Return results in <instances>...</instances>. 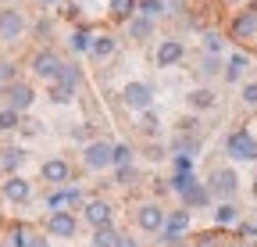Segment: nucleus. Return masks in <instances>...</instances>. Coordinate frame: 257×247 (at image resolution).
Here are the masks:
<instances>
[{
	"mask_svg": "<svg viewBox=\"0 0 257 247\" xmlns=\"http://www.w3.org/2000/svg\"><path fill=\"white\" fill-rule=\"evenodd\" d=\"M225 154L232 161H257V136L250 129H232L225 136Z\"/></svg>",
	"mask_w": 257,
	"mask_h": 247,
	"instance_id": "f257e3e1",
	"label": "nucleus"
},
{
	"mask_svg": "<svg viewBox=\"0 0 257 247\" xmlns=\"http://www.w3.org/2000/svg\"><path fill=\"white\" fill-rule=\"evenodd\" d=\"M121 104L128 108V111H150L154 108V86L150 83H125V90H121Z\"/></svg>",
	"mask_w": 257,
	"mask_h": 247,
	"instance_id": "f03ea898",
	"label": "nucleus"
},
{
	"mask_svg": "<svg viewBox=\"0 0 257 247\" xmlns=\"http://www.w3.org/2000/svg\"><path fill=\"white\" fill-rule=\"evenodd\" d=\"M182 61H186V43L179 36H165L157 43V50H154V65L157 68H175Z\"/></svg>",
	"mask_w": 257,
	"mask_h": 247,
	"instance_id": "7ed1b4c3",
	"label": "nucleus"
},
{
	"mask_svg": "<svg viewBox=\"0 0 257 247\" xmlns=\"http://www.w3.org/2000/svg\"><path fill=\"white\" fill-rule=\"evenodd\" d=\"M61 68H64V61H61V54L50 50V47L36 50V57H32V72H36L43 83H57V79H61Z\"/></svg>",
	"mask_w": 257,
	"mask_h": 247,
	"instance_id": "20e7f679",
	"label": "nucleus"
},
{
	"mask_svg": "<svg viewBox=\"0 0 257 247\" xmlns=\"http://www.w3.org/2000/svg\"><path fill=\"white\" fill-rule=\"evenodd\" d=\"M207 190H211V197H218V201H232L236 190H239V176H236L232 169H214L211 179H207Z\"/></svg>",
	"mask_w": 257,
	"mask_h": 247,
	"instance_id": "39448f33",
	"label": "nucleus"
},
{
	"mask_svg": "<svg viewBox=\"0 0 257 247\" xmlns=\"http://www.w3.org/2000/svg\"><path fill=\"white\" fill-rule=\"evenodd\" d=\"M229 36H232V40H253V36H257V0H253V4H246L243 11L232 15Z\"/></svg>",
	"mask_w": 257,
	"mask_h": 247,
	"instance_id": "423d86ee",
	"label": "nucleus"
},
{
	"mask_svg": "<svg viewBox=\"0 0 257 247\" xmlns=\"http://www.w3.org/2000/svg\"><path fill=\"white\" fill-rule=\"evenodd\" d=\"M111 154H114V143H107V140H93V143H86V150H82V165L93 169V172H100V169L111 165Z\"/></svg>",
	"mask_w": 257,
	"mask_h": 247,
	"instance_id": "0eeeda50",
	"label": "nucleus"
},
{
	"mask_svg": "<svg viewBox=\"0 0 257 247\" xmlns=\"http://www.w3.org/2000/svg\"><path fill=\"white\" fill-rule=\"evenodd\" d=\"M165 219H168V211L161 208V204H154V201L136 208V226L143 233H161V229H165Z\"/></svg>",
	"mask_w": 257,
	"mask_h": 247,
	"instance_id": "6e6552de",
	"label": "nucleus"
},
{
	"mask_svg": "<svg viewBox=\"0 0 257 247\" xmlns=\"http://www.w3.org/2000/svg\"><path fill=\"white\" fill-rule=\"evenodd\" d=\"M111 215H114V208H111L107 197H93V201H86V208H82V219H86L93 229L111 226Z\"/></svg>",
	"mask_w": 257,
	"mask_h": 247,
	"instance_id": "1a4fd4ad",
	"label": "nucleus"
},
{
	"mask_svg": "<svg viewBox=\"0 0 257 247\" xmlns=\"http://www.w3.org/2000/svg\"><path fill=\"white\" fill-rule=\"evenodd\" d=\"M47 229H50V236L72 240V236L79 233V219H75L72 211H50V215H47Z\"/></svg>",
	"mask_w": 257,
	"mask_h": 247,
	"instance_id": "9d476101",
	"label": "nucleus"
},
{
	"mask_svg": "<svg viewBox=\"0 0 257 247\" xmlns=\"http://www.w3.org/2000/svg\"><path fill=\"white\" fill-rule=\"evenodd\" d=\"M22 33H25L22 11L4 8V11H0V40H4V43H15V40H22Z\"/></svg>",
	"mask_w": 257,
	"mask_h": 247,
	"instance_id": "9b49d317",
	"label": "nucleus"
},
{
	"mask_svg": "<svg viewBox=\"0 0 257 247\" xmlns=\"http://www.w3.org/2000/svg\"><path fill=\"white\" fill-rule=\"evenodd\" d=\"M189 229V211L179 208V211H168V219H165V229H161V236H165L168 247H175L182 240V233Z\"/></svg>",
	"mask_w": 257,
	"mask_h": 247,
	"instance_id": "f8f14e48",
	"label": "nucleus"
},
{
	"mask_svg": "<svg viewBox=\"0 0 257 247\" xmlns=\"http://www.w3.org/2000/svg\"><path fill=\"white\" fill-rule=\"evenodd\" d=\"M4 94H8V108H15L18 115H22V111H29L32 104H36V90H32L29 83H18V79L4 90Z\"/></svg>",
	"mask_w": 257,
	"mask_h": 247,
	"instance_id": "ddd939ff",
	"label": "nucleus"
},
{
	"mask_svg": "<svg viewBox=\"0 0 257 247\" xmlns=\"http://www.w3.org/2000/svg\"><path fill=\"white\" fill-rule=\"evenodd\" d=\"M40 176L50 183V187H64V183L72 179V165L64 161V158H47V161L40 165Z\"/></svg>",
	"mask_w": 257,
	"mask_h": 247,
	"instance_id": "4468645a",
	"label": "nucleus"
},
{
	"mask_svg": "<svg viewBox=\"0 0 257 247\" xmlns=\"http://www.w3.org/2000/svg\"><path fill=\"white\" fill-rule=\"evenodd\" d=\"M125 33L133 43H147L154 33H157V18H147V15H133L125 22Z\"/></svg>",
	"mask_w": 257,
	"mask_h": 247,
	"instance_id": "2eb2a0df",
	"label": "nucleus"
},
{
	"mask_svg": "<svg viewBox=\"0 0 257 247\" xmlns=\"http://www.w3.org/2000/svg\"><path fill=\"white\" fill-rule=\"evenodd\" d=\"M246 68H250V54H243V50H232L229 57H225V83H243V75H246Z\"/></svg>",
	"mask_w": 257,
	"mask_h": 247,
	"instance_id": "dca6fc26",
	"label": "nucleus"
},
{
	"mask_svg": "<svg viewBox=\"0 0 257 247\" xmlns=\"http://www.w3.org/2000/svg\"><path fill=\"white\" fill-rule=\"evenodd\" d=\"M114 50H118V36L114 33H96L93 47H89V57L93 61H107V57H114Z\"/></svg>",
	"mask_w": 257,
	"mask_h": 247,
	"instance_id": "f3484780",
	"label": "nucleus"
},
{
	"mask_svg": "<svg viewBox=\"0 0 257 247\" xmlns=\"http://www.w3.org/2000/svg\"><path fill=\"white\" fill-rule=\"evenodd\" d=\"M186 104L193 108V111H211L214 104H218V94L211 86H193L189 94H186Z\"/></svg>",
	"mask_w": 257,
	"mask_h": 247,
	"instance_id": "a211bd4d",
	"label": "nucleus"
},
{
	"mask_svg": "<svg viewBox=\"0 0 257 247\" xmlns=\"http://www.w3.org/2000/svg\"><path fill=\"white\" fill-rule=\"evenodd\" d=\"M4 197L15 201V204H25V201L32 197L29 179H22V176H8V179H4Z\"/></svg>",
	"mask_w": 257,
	"mask_h": 247,
	"instance_id": "6ab92c4d",
	"label": "nucleus"
},
{
	"mask_svg": "<svg viewBox=\"0 0 257 247\" xmlns=\"http://www.w3.org/2000/svg\"><path fill=\"white\" fill-rule=\"evenodd\" d=\"M221 72H225L221 54H200V61H197V75H200V79H214V75H221Z\"/></svg>",
	"mask_w": 257,
	"mask_h": 247,
	"instance_id": "aec40b11",
	"label": "nucleus"
},
{
	"mask_svg": "<svg viewBox=\"0 0 257 247\" xmlns=\"http://www.w3.org/2000/svg\"><path fill=\"white\" fill-rule=\"evenodd\" d=\"M25 158H29V154H25L22 147H4V150H0V169H4L8 176H15V172L25 165Z\"/></svg>",
	"mask_w": 257,
	"mask_h": 247,
	"instance_id": "412c9836",
	"label": "nucleus"
},
{
	"mask_svg": "<svg viewBox=\"0 0 257 247\" xmlns=\"http://www.w3.org/2000/svg\"><path fill=\"white\" fill-rule=\"evenodd\" d=\"M182 201H186V208H207V204H211L214 197H211V190L204 187V183L197 179V183H193V187H189V190L182 194Z\"/></svg>",
	"mask_w": 257,
	"mask_h": 247,
	"instance_id": "4be33fe9",
	"label": "nucleus"
},
{
	"mask_svg": "<svg viewBox=\"0 0 257 247\" xmlns=\"http://www.w3.org/2000/svg\"><path fill=\"white\" fill-rule=\"evenodd\" d=\"M172 154H186V158H197L200 154V140L193 136V133H179L172 140Z\"/></svg>",
	"mask_w": 257,
	"mask_h": 247,
	"instance_id": "5701e85b",
	"label": "nucleus"
},
{
	"mask_svg": "<svg viewBox=\"0 0 257 247\" xmlns=\"http://www.w3.org/2000/svg\"><path fill=\"white\" fill-rule=\"evenodd\" d=\"M93 36H96V33H89L86 25H79V29H72V36H68V47H72L75 54H89V47H93Z\"/></svg>",
	"mask_w": 257,
	"mask_h": 247,
	"instance_id": "b1692460",
	"label": "nucleus"
},
{
	"mask_svg": "<svg viewBox=\"0 0 257 247\" xmlns=\"http://www.w3.org/2000/svg\"><path fill=\"white\" fill-rule=\"evenodd\" d=\"M214 222H218V226H236V222H239V208H236L232 201H221V204L214 208Z\"/></svg>",
	"mask_w": 257,
	"mask_h": 247,
	"instance_id": "393cba45",
	"label": "nucleus"
},
{
	"mask_svg": "<svg viewBox=\"0 0 257 247\" xmlns=\"http://www.w3.org/2000/svg\"><path fill=\"white\" fill-rule=\"evenodd\" d=\"M107 11L114 22H128L136 15V0H107Z\"/></svg>",
	"mask_w": 257,
	"mask_h": 247,
	"instance_id": "a878e982",
	"label": "nucleus"
},
{
	"mask_svg": "<svg viewBox=\"0 0 257 247\" xmlns=\"http://www.w3.org/2000/svg\"><path fill=\"white\" fill-rule=\"evenodd\" d=\"M136 126H140L143 136H161V118H157L154 108H150V111H140V122H136Z\"/></svg>",
	"mask_w": 257,
	"mask_h": 247,
	"instance_id": "bb28decb",
	"label": "nucleus"
},
{
	"mask_svg": "<svg viewBox=\"0 0 257 247\" xmlns=\"http://www.w3.org/2000/svg\"><path fill=\"white\" fill-rule=\"evenodd\" d=\"M136 15L161 18V15H168V0H136Z\"/></svg>",
	"mask_w": 257,
	"mask_h": 247,
	"instance_id": "cd10ccee",
	"label": "nucleus"
},
{
	"mask_svg": "<svg viewBox=\"0 0 257 247\" xmlns=\"http://www.w3.org/2000/svg\"><path fill=\"white\" fill-rule=\"evenodd\" d=\"M118 243H121V233L114 226H100L93 233V247H118Z\"/></svg>",
	"mask_w": 257,
	"mask_h": 247,
	"instance_id": "c85d7f7f",
	"label": "nucleus"
},
{
	"mask_svg": "<svg viewBox=\"0 0 257 247\" xmlns=\"http://www.w3.org/2000/svg\"><path fill=\"white\" fill-rule=\"evenodd\" d=\"M82 79H86V75H82V68L75 65V61H64V68H61V79H57V83L79 90V86H82Z\"/></svg>",
	"mask_w": 257,
	"mask_h": 247,
	"instance_id": "c756f323",
	"label": "nucleus"
},
{
	"mask_svg": "<svg viewBox=\"0 0 257 247\" xmlns=\"http://www.w3.org/2000/svg\"><path fill=\"white\" fill-rule=\"evenodd\" d=\"M225 47H229V40H225L218 29H207L204 33V54H225Z\"/></svg>",
	"mask_w": 257,
	"mask_h": 247,
	"instance_id": "7c9ffc66",
	"label": "nucleus"
},
{
	"mask_svg": "<svg viewBox=\"0 0 257 247\" xmlns=\"http://www.w3.org/2000/svg\"><path fill=\"white\" fill-rule=\"evenodd\" d=\"M50 90H47V97L54 101V104H68L72 101V94H75V90L72 86H64V83H47Z\"/></svg>",
	"mask_w": 257,
	"mask_h": 247,
	"instance_id": "2f4dec72",
	"label": "nucleus"
},
{
	"mask_svg": "<svg viewBox=\"0 0 257 247\" xmlns=\"http://www.w3.org/2000/svg\"><path fill=\"white\" fill-rule=\"evenodd\" d=\"M18 126H22V115L15 108H0V133H11Z\"/></svg>",
	"mask_w": 257,
	"mask_h": 247,
	"instance_id": "473e14b6",
	"label": "nucleus"
},
{
	"mask_svg": "<svg viewBox=\"0 0 257 247\" xmlns=\"http://www.w3.org/2000/svg\"><path fill=\"white\" fill-rule=\"evenodd\" d=\"M111 165H114V169H121V165H133V147H128V143H114Z\"/></svg>",
	"mask_w": 257,
	"mask_h": 247,
	"instance_id": "72a5a7b5",
	"label": "nucleus"
},
{
	"mask_svg": "<svg viewBox=\"0 0 257 247\" xmlns=\"http://www.w3.org/2000/svg\"><path fill=\"white\" fill-rule=\"evenodd\" d=\"M239 101H243L246 108H257V79L243 83V90H239Z\"/></svg>",
	"mask_w": 257,
	"mask_h": 247,
	"instance_id": "f704fd0d",
	"label": "nucleus"
},
{
	"mask_svg": "<svg viewBox=\"0 0 257 247\" xmlns=\"http://www.w3.org/2000/svg\"><path fill=\"white\" fill-rule=\"evenodd\" d=\"M11 83H15V65L11 61H0V94H4Z\"/></svg>",
	"mask_w": 257,
	"mask_h": 247,
	"instance_id": "c9c22d12",
	"label": "nucleus"
},
{
	"mask_svg": "<svg viewBox=\"0 0 257 247\" xmlns=\"http://www.w3.org/2000/svg\"><path fill=\"white\" fill-rule=\"evenodd\" d=\"M114 179L121 183V187H133V179H136V165H121V169L114 172Z\"/></svg>",
	"mask_w": 257,
	"mask_h": 247,
	"instance_id": "e433bc0d",
	"label": "nucleus"
},
{
	"mask_svg": "<svg viewBox=\"0 0 257 247\" xmlns=\"http://www.w3.org/2000/svg\"><path fill=\"white\" fill-rule=\"evenodd\" d=\"M29 243H32V233L29 229H15L11 233V247H29Z\"/></svg>",
	"mask_w": 257,
	"mask_h": 247,
	"instance_id": "4c0bfd02",
	"label": "nucleus"
},
{
	"mask_svg": "<svg viewBox=\"0 0 257 247\" xmlns=\"http://www.w3.org/2000/svg\"><path fill=\"white\" fill-rule=\"evenodd\" d=\"M64 197H68V204H86V190H82V187H68V190H64Z\"/></svg>",
	"mask_w": 257,
	"mask_h": 247,
	"instance_id": "58836bf2",
	"label": "nucleus"
},
{
	"mask_svg": "<svg viewBox=\"0 0 257 247\" xmlns=\"http://www.w3.org/2000/svg\"><path fill=\"white\" fill-rule=\"evenodd\" d=\"M93 136V122H82V126L72 129V140H89Z\"/></svg>",
	"mask_w": 257,
	"mask_h": 247,
	"instance_id": "ea45409f",
	"label": "nucleus"
},
{
	"mask_svg": "<svg viewBox=\"0 0 257 247\" xmlns=\"http://www.w3.org/2000/svg\"><path fill=\"white\" fill-rule=\"evenodd\" d=\"M172 165H175V172H193V158H186V154H175Z\"/></svg>",
	"mask_w": 257,
	"mask_h": 247,
	"instance_id": "a19ab883",
	"label": "nucleus"
},
{
	"mask_svg": "<svg viewBox=\"0 0 257 247\" xmlns=\"http://www.w3.org/2000/svg\"><path fill=\"white\" fill-rule=\"evenodd\" d=\"M61 204H68V197H64V190H54V194L47 197V208H54V211H57Z\"/></svg>",
	"mask_w": 257,
	"mask_h": 247,
	"instance_id": "79ce46f5",
	"label": "nucleus"
},
{
	"mask_svg": "<svg viewBox=\"0 0 257 247\" xmlns=\"http://www.w3.org/2000/svg\"><path fill=\"white\" fill-rule=\"evenodd\" d=\"M147 154H150V158H165V150H161L157 143H150V147H147Z\"/></svg>",
	"mask_w": 257,
	"mask_h": 247,
	"instance_id": "37998d69",
	"label": "nucleus"
},
{
	"mask_svg": "<svg viewBox=\"0 0 257 247\" xmlns=\"http://www.w3.org/2000/svg\"><path fill=\"white\" fill-rule=\"evenodd\" d=\"M29 247H50V240H43V236H32V243Z\"/></svg>",
	"mask_w": 257,
	"mask_h": 247,
	"instance_id": "c03bdc74",
	"label": "nucleus"
},
{
	"mask_svg": "<svg viewBox=\"0 0 257 247\" xmlns=\"http://www.w3.org/2000/svg\"><path fill=\"white\" fill-rule=\"evenodd\" d=\"M197 247H214V236H200V243Z\"/></svg>",
	"mask_w": 257,
	"mask_h": 247,
	"instance_id": "a18cd8bd",
	"label": "nucleus"
},
{
	"mask_svg": "<svg viewBox=\"0 0 257 247\" xmlns=\"http://www.w3.org/2000/svg\"><path fill=\"white\" fill-rule=\"evenodd\" d=\"M118 247H140V243H136V240H128V236H121V243H118Z\"/></svg>",
	"mask_w": 257,
	"mask_h": 247,
	"instance_id": "49530a36",
	"label": "nucleus"
},
{
	"mask_svg": "<svg viewBox=\"0 0 257 247\" xmlns=\"http://www.w3.org/2000/svg\"><path fill=\"white\" fill-rule=\"evenodd\" d=\"M40 4H43V8H54V4H61V0H40Z\"/></svg>",
	"mask_w": 257,
	"mask_h": 247,
	"instance_id": "de8ad7c7",
	"label": "nucleus"
},
{
	"mask_svg": "<svg viewBox=\"0 0 257 247\" xmlns=\"http://www.w3.org/2000/svg\"><path fill=\"white\" fill-rule=\"evenodd\" d=\"M0 247H4V243H0Z\"/></svg>",
	"mask_w": 257,
	"mask_h": 247,
	"instance_id": "09e8293b",
	"label": "nucleus"
},
{
	"mask_svg": "<svg viewBox=\"0 0 257 247\" xmlns=\"http://www.w3.org/2000/svg\"><path fill=\"white\" fill-rule=\"evenodd\" d=\"M253 222H257V219H253Z\"/></svg>",
	"mask_w": 257,
	"mask_h": 247,
	"instance_id": "8fccbe9b",
	"label": "nucleus"
}]
</instances>
